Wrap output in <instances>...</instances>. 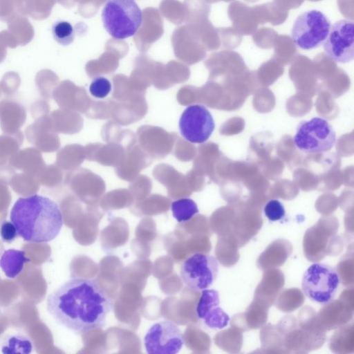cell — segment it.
Masks as SVG:
<instances>
[{
  "instance_id": "1",
  "label": "cell",
  "mask_w": 354,
  "mask_h": 354,
  "mask_svg": "<svg viewBox=\"0 0 354 354\" xmlns=\"http://www.w3.org/2000/svg\"><path fill=\"white\" fill-rule=\"evenodd\" d=\"M113 306L97 281L80 277L65 282L46 301V310L55 321L77 335L103 328Z\"/></svg>"
},
{
  "instance_id": "2",
  "label": "cell",
  "mask_w": 354,
  "mask_h": 354,
  "mask_svg": "<svg viewBox=\"0 0 354 354\" xmlns=\"http://www.w3.org/2000/svg\"><path fill=\"white\" fill-rule=\"evenodd\" d=\"M10 218L18 235L32 243H48L57 237L63 225L62 213L52 199L32 194L19 198Z\"/></svg>"
},
{
  "instance_id": "3",
  "label": "cell",
  "mask_w": 354,
  "mask_h": 354,
  "mask_svg": "<svg viewBox=\"0 0 354 354\" xmlns=\"http://www.w3.org/2000/svg\"><path fill=\"white\" fill-rule=\"evenodd\" d=\"M107 32L115 39L134 35L142 21V14L134 0H109L102 12Z\"/></svg>"
},
{
  "instance_id": "4",
  "label": "cell",
  "mask_w": 354,
  "mask_h": 354,
  "mask_svg": "<svg viewBox=\"0 0 354 354\" xmlns=\"http://www.w3.org/2000/svg\"><path fill=\"white\" fill-rule=\"evenodd\" d=\"M335 142L336 133L333 127L328 120L320 117L301 121L294 136L296 147L306 153L328 151Z\"/></svg>"
},
{
  "instance_id": "5",
  "label": "cell",
  "mask_w": 354,
  "mask_h": 354,
  "mask_svg": "<svg viewBox=\"0 0 354 354\" xmlns=\"http://www.w3.org/2000/svg\"><path fill=\"white\" fill-rule=\"evenodd\" d=\"M339 283V276L333 267L316 263L304 272L301 286L308 299L317 304H326L335 297Z\"/></svg>"
},
{
  "instance_id": "6",
  "label": "cell",
  "mask_w": 354,
  "mask_h": 354,
  "mask_svg": "<svg viewBox=\"0 0 354 354\" xmlns=\"http://www.w3.org/2000/svg\"><path fill=\"white\" fill-rule=\"evenodd\" d=\"M330 28V21L323 12L308 10L299 15L295 21L292 39L303 50L317 48L326 40Z\"/></svg>"
},
{
  "instance_id": "7",
  "label": "cell",
  "mask_w": 354,
  "mask_h": 354,
  "mask_svg": "<svg viewBox=\"0 0 354 354\" xmlns=\"http://www.w3.org/2000/svg\"><path fill=\"white\" fill-rule=\"evenodd\" d=\"M218 263L212 255L195 253L180 266V277L185 286L196 291L210 287L217 278Z\"/></svg>"
},
{
  "instance_id": "8",
  "label": "cell",
  "mask_w": 354,
  "mask_h": 354,
  "mask_svg": "<svg viewBox=\"0 0 354 354\" xmlns=\"http://www.w3.org/2000/svg\"><path fill=\"white\" fill-rule=\"evenodd\" d=\"M184 342L179 327L167 319L153 324L144 337V346L149 354H176L180 351Z\"/></svg>"
},
{
  "instance_id": "9",
  "label": "cell",
  "mask_w": 354,
  "mask_h": 354,
  "mask_svg": "<svg viewBox=\"0 0 354 354\" xmlns=\"http://www.w3.org/2000/svg\"><path fill=\"white\" fill-rule=\"evenodd\" d=\"M182 136L192 143L206 142L212 134L215 122L211 113L204 106L191 105L183 112L178 123Z\"/></svg>"
},
{
  "instance_id": "10",
  "label": "cell",
  "mask_w": 354,
  "mask_h": 354,
  "mask_svg": "<svg viewBox=\"0 0 354 354\" xmlns=\"http://www.w3.org/2000/svg\"><path fill=\"white\" fill-rule=\"evenodd\" d=\"M325 53L334 62L348 63L354 58V24L353 21L342 19L330 28L324 43Z\"/></svg>"
},
{
  "instance_id": "11",
  "label": "cell",
  "mask_w": 354,
  "mask_h": 354,
  "mask_svg": "<svg viewBox=\"0 0 354 354\" xmlns=\"http://www.w3.org/2000/svg\"><path fill=\"white\" fill-rule=\"evenodd\" d=\"M218 292L213 289H205L196 306V315L198 319L209 328L221 329L228 324L230 317L220 307Z\"/></svg>"
},
{
  "instance_id": "12",
  "label": "cell",
  "mask_w": 354,
  "mask_h": 354,
  "mask_svg": "<svg viewBox=\"0 0 354 354\" xmlns=\"http://www.w3.org/2000/svg\"><path fill=\"white\" fill-rule=\"evenodd\" d=\"M25 133L27 140L41 152H53L59 148V140L50 125L48 115L35 119Z\"/></svg>"
},
{
  "instance_id": "13",
  "label": "cell",
  "mask_w": 354,
  "mask_h": 354,
  "mask_svg": "<svg viewBox=\"0 0 354 354\" xmlns=\"http://www.w3.org/2000/svg\"><path fill=\"white\" fill-rule=\"evenodd\" d=\"M8 29L0 32L7 47L28 44L34 37V28L28 19L22 15H15L7 21Z\"/></svg>"
},
{
  "instance_id": "14",
  "label": "cell",
  "mask_w": 354,
  "mask_h": 354,
  "mask_svg": "<svg viewBox=\"0 0 354 354\" xmlns=\"http://www.w3.org/2000/svg\"><path fill=\"white\" fill-rule=\"evenodd\" d=\"M27 117L25 106L10 98L0 102V127L6 134H15L20 131Z\"/></svg>"
},
{
  "instance_id": "15",
  "label": "cell",
  "mask_w": 354,
  "mask_h": 354,
  "mask_svg": "<svg viewBox=\"0 0 354 354\" xmlns=\"http://www.w3.org/2000/svg\"><path fill=\"white\" fill-rule=\"evenodd\" d=\"M8 162L15 170L36 176L38 179L46 165L41 151L35 147L18 150Z\"/></svg>"
},
{
  "instance_id": "16",
  "label": "cell",
  "mask_w": 354,
  "mask_h": 354,
  "mask_svg": "<svg viewBox=\"0 0 354 354\" xmlns=\"http://www.w3.org/2000/svg\"><path fill=\"white\" fill-rule=\"evenodd\" d=\"M227 15L233 28L242 35H252L259 25L252 7L239 1H235L229 5Z\"/></svg>"
},
{
  "instance_id": "17",
  "label": "cell",
  "mask_w": 354,
  "mask_h": 354,
  "mask_svg": "<svg viewBox=\"0 0 354 354\" xmlns=\"http://www.w3.org/2000/svg\"><path fill=\"white\" fill-rule=\"evenodd\" d=\"M30 261L25 252L10 249L4 251L0 257V268L8 278H15L24 270L25 263Z\"/></svg>"
},
{
  "instance_id": "18",
  "label": "cell",
  "mask_w": 354,
  "mask_h": 354,
  "mask_svg": "<svg viewBox=\"0 0 354 354\" xmlns=\"http://www.w3.org/2000/svg\"><path fill=\"white\" fill-rule=\"evenodd\" d=\"M259 24H271L279 26L286 21L288 11L277 6L273 1L252 7Z\"/></svg>"
},
{
  "instance_id": "19",
  "label": "cell",
  "mask_w": 354,
  "mask_h": 354,
  "mask_svg": "<svg viewBox=\"0 0 354 354\" xmlns=\"http://www.w3.org/2000/svg\"><path fill=\"white\" fill-rule=\"evenodd\" d=\"M18 194L25 196L35 194L39 188L37 177L25 173H17L15 169L8 183Z\"/></svg>"
},
{
  "instance_id": "20",
  "label": "cell",
  "mask_w": 354,
  "mask_h": 354,
  "mask_svg": "<svg viewBox=\"0 0 354 354\" xmlns=\"http://www.w3.org/2000/svg\"><path fill=\"white\" fill-rule=\"evenodd\" d=\"M24 141L23 133L0 136V167L6 165L10 158L17 152Z\"/></svg>"
},
{
  "instance_id": "21",
  "label": "cell",
  "mask_w": 354,
  "mask_h": 354,
  "mask_svg": "<svg viewBox=\"0 0 354 354\" xmlns=\"http://www.w3.org/2000/svg\"><path fill=\"white\" fill-rule=\"evenodd\" d=\"M171 212L174 218L178 223H183L192 219L199 210L192 199L181 198L172 202Z\"/></svg>"
},
{
  "instance_id": "22",
  "label": "cell",
  "mask_w": 354,
  "mask_h": 354,
  "mask_svg": "<svg viewBox=\"0 0 354 354\" xmlns=\"http://www.w3.org/2000/svg\"><path fill=\"white\" fill-rule=\"evenodd\" d=\"M15 15H28V0H0V20L7 21Z\"/></svg>"
},
{
  "instance_id": "23",
  "label": "cell",
  "mask_w": 354,
  "mask_h": 354,
  "mask_svg": "<svg viewBox=\"0 0 354 354\" xmlns=\"http://www.w3.org/2000/svg\"><path fill=\"white\" fill-rule=\"evenodd\" d=\"M3 353H30L32 350L31 340L22 335H12L5 339L1 346Z\"/></svg>"
},
{
  "instance_id": "24",
  "label": "cell",
  "mask_w": 354,
  "mask_h": 354,
  "mask_svg": "<svg viewBox=\"0 0 354 354\" xmlns=\"http://www.w3.org/2000/svg\"><path fill=\"white\" fill-rule=\"evenodd\" d=\"M58 82V77L50 70L44 69L35 76V84L41 96L45 100L51 98L54 88Z\"/></svg>"
},
{
  "instance_id": "25",
  "label": "cell",
  "mask_w": 354,
  "mask_h": 354,
  "mask_svg": "<svg viewBox=\"0 0 354 354\" xmlns=\"http://www.w3.org/2000/svg\"><path fill=\"white\" fill-rule=\"evenodd\" d=\"M52 32L55 40L59 44L68 46L75 38V32L73 26L66 21H58L54 24Z\"/></svg>"
},
{
  "instance_id": "26",
  "label": "cell",
  "mask_w": 354,
  "mask_h": 354,
  "mask_svg": "<svg viewBox=\"0 0 354 354\" xmlns=\"http://www.w3.org/2000/svg\"><path fill=\"white\" fill-rule=\"evenodd\" d=\"M57 0H28V15L37 20L46 19Z\"/></svg>"
},
{
  "instance_id": "27",
  "label": "cell",
  "mask_w": 354,
  "mask_h": 354,
  "mask_svg": "<svg viewBox=\"0 0 354 354\" xmlns=\"http://www.w3.org/2000/svg\"><path fill=\"white\" fill-rule=\"evenodd\" d=\"M274 55L280 58L289 59L296 53V44L292 37L286 35H278L274 46Z\"/></svg>"
},
{
  "instance_id": "28",
  "label": "cell",
  "mask_w": 354,
  "mask_h": 354,
  "mask_svg": "<svg viewBox=\"0 0 354 354\" xmlns=\"http://www.w3.org/2000/svg\"><path fill=\"white\" fill-rule=\"evenodd\" d=\"M252 35V41L257 46L263 49H270L273 47L278 34L272 28L263 27L257 29Z\"/></svg>"
},
{
  "instance_id": "29",
  "label": "cell",
  "mask_w": 354,
  "mask_h": 354,
  "mask_svg": "<svg viewBox=\"0 0 354 354\" xmlns=\"http://www.w3.org/2000/svg\"><path fill=\"white\" fill-rule=\"evenodd\" d=\"M219 35L221 45L227 49H234L239 46L242 41L241 35L233 27L216 28Z\"/></svg>"
},
{
  "instance_id": "30",
  "label": "cell",
  "mask_w": 354,
  "mask_h": 354,
  "mask_svg": "<svg viewBox=\"0 0 354 354\" xmlns=\"http://www.w3.org/2000/svg\"><path fill=\"white\" fill-rule=\"evenodd\" d=\"M21 79L18 73L10 71L4 74L0 82L1 91L7 96L12 95L19 88Z\"/></svg>"
},
{
  "instance_id": "31",
  "label": "cell",
  "mask_w": 354,
  "mask_h": 354,
  "mask_svg": "<svg viewBox=\"0 0 354 354\" xmlns=\"http://www.w3.org/2000/svg\"><path fill=\"white\" fill-rule=\"evenodd\" d=\"M111 91L110 81L104 77L95 78L89 86L90 93L96 98H104Z\"/></svg>"
},
{
  "instance_id": "32",
  "label": "cell",
  "mask_w": 354,
  "mask_h": 354,
  "mask_svg": "<svg viewBox=\"0 0 354 354\" xmlns=\"http://www.w3.org/2000/svg\"><path fill=\"white\" fill-rule=\"evenodd\" d=\"M264 214L271 221L281 220L286 214L283 205L277 199L269 201L264 207Z\"/></svg>"
},
{
  "instance_id": "33",
  "label": "cell",
  "mask_w": 354,
  "mask_h": 354,
  "mask_svg": "<svg viewBox=\"0 0 354 354\" xmlns=\"http://www.w3.org/2000/svg\"><path fill=\"white\" fill-rule=\"evenodd\" d=\"M61 178V173L55 165H46L39 180L44 185L51 187L59 183Z\"/></svg>"
},
{
  "instance_id": "34",
  "label": "cell",
  "mask_w": 354,
  "mask_h": 354,
  "mask_svg": "<svg viewBox=\"0 0 354 354\" xmlns=\"http://www.w3.org/2000/svg\"><path fill=\"white\" fill-rule=\"evenodd\" d=\"M0 236L4 242L11 243L19 235L13 223L5 221L0 226Z\"/></svg>"
},
{
  "instance_id": "35",
  "label": "cell",
  "mask_w": 354,
  "mask_h": 354,
  "mask_svg": "<svg viewBox=\"0 0 354 354\" xmlns=\"http://www.w3.org/2000/svg\"><path fill=\"white\" fill-rule=\"evenodd\" d=\"M50 106L46 100H38L32 104L30 109L32 116L35 119L48 115Z\"/></svg>"
},
{
  "instance_id": "36",
  "label": "cell",
  "mask_w": 354,
  "mask_h": 354,
  "mask_svg": "<svg viewBox=\"0 0 354 354\" xmlns=\"http://www.w3.org/2000/svg\"><path fill=\"white\" fill-rule=\"evenodd\" d=\"M340 12L351 21L353 20V0H337Z\"/></svg>"
},
{
  "instance_id": "37",
  "label": "cell",
  "mask_w": 354,
  "mask_h": 354,
  "mask_svg": "<svg viewBox=\"0 0 354 354\" xmlns=\"http://www.w3.org/2000/svg\"><path fill=\"white\" fill-rule=\"evenodd\" d=\"M305 0H273V2L281 8L289 10L299 8Z\"/></svg>"
},
{
  "instance_id": "38",
  "label": "cell",
  "mask_w": 354,
  "mask_h": 354,
  "mask_svg": "<svg viewBox=\"0 0 354 354\" xmlns=\"http://www.w3.org/2000/svg\"><path fill=\"white\" fill-rule=\"evenodd\" d=\"M7 46L4 44L0 35V63H1L6 58L7 54Z\"/></svg>"
},
{
  "instance_id": "39",
  "label": "cell",
  "mask_w": 354,
  "mask_h": 354,
  "mask_svg": "<svg viewBox=\"0 0 354 354\" xmlns=\"http://www.w3.org/2000/svg\"><path fill=\"white\" fill-rule=\"evenodd\" d=\"M205 1L208 3H216V2H218L221 1H223L225 2H230V1H234V0H205Z\"/></svg>"
},
{
  "instance_id": "40",
  "label": "cell",
  "mask_w": 354,
  "mask_h": 354,
  "mask_svg": "<svg viewBox=\"0 0 354 354\" xmlns=\"http://www.w3.org/2000/svg\"><path fill=\"white\" fill-rule=\"evenodd\" d=\"M245 1H248L249 3H252L257 2L259 0H245Z\"/></svg>"
},
{
  "instance_id": "41",
  "label": "cell",
  "mask_w": 354,
  "mask_h": 354,
  "mask_svg": "<svg viewBox=\"0 0 354 354\" xmlns=\"http://www.w3.org/2000/svg\"><path fill=\"white\" fill-rule=\"evenodd\" d=\"M308 1L315 2V1H322V0H308Z\"/></svg>"
},
{
  "instance_id": "42",
  "label": "cell",
  "mask_w": 354,
  "mask_h": 354,
  "mask_svg": "<svg viewBox=\"0 0 354 354\" xmlns=\"http://www.w3.org/2000/svg\"><path fill=\"white\" fill-rule=\"evenodd\" d=\"M1 86H0V96H1Z\"/></svg>"
}]
</instances>
